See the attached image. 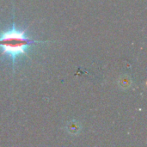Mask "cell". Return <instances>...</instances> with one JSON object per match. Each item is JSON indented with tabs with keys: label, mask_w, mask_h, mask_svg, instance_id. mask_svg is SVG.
I'll use <instances>...</instances> for the list:
<instances>
[{
	"label": "cell",
	"mask_w": 147,
	"mask_h": 147,
	"mask_svg": "<svg viewBox=\"0 0 147 147\" xmlns=\"http://www.w3.org/2000/svg\"><path fill=\"white\" fill-rule=\"evenodd\" d=\"M35 43H45V41L29 38L24 30L17 28L15 24L11 28L0 33V50L2 54L10 57L13 63L20 56H28V47Z\"/></svg>",
	"instance_id": "obj_1"
}]
</instances>
